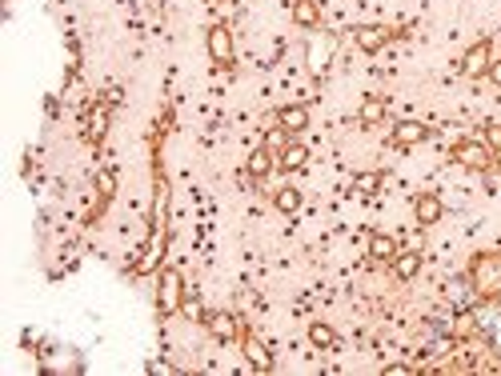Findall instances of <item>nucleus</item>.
<instances>
[{"instance_id":"0eeeda50","label":"nucleus","mask_w":501,"mask_h":376,"mask_svg":"<svg viewBox=\"0 0 501 376\" xmlns=\"http://www.w3.org/2000/svg\"><path fill=\"white\" fill-rule=\"evenodd\" d=\"M389 40H393V28H385V24H361V28H353V44L361 48L365 56L381 52Z\"/></svg>"},{"instance_id":"dca6fc26","label":"nucleus","mask_w":501,"mask_h":376,"mask_svg":"<svg viewBox=\"0 0 501 376\" xmlns=\"http://www.w3.org/2000/svg\"><path fill=\"white\" fill-rule=\"evenodd\" d=\"M309 160V148L301 140H289L281 152H277V168H285V172H297V168H305Z\"/></svg>"},{"instance_id":"ddd939ff","label":"nucleus","mask_w":501,"mask_h":376,"mask_svg":"<svg viewBox=\"0 0 501 376\" xmlns=\"http://www.w3.org/2000/svg\"><path fill=\"white\" fill-rule=\"evenodd\" d=\"M277 124H281L289 136L305 132V128H309V108H305V104H285V108L277 112Z\"/></svg>"},{"instance_id":"423d86ee","label":"nucleus","mask_w":501,"mask_h":376,"mask_svg":"<svg viewBox=\"0 0 501 376\" xmlns=\"http://www.w3.org/2000/svg\"><path fill=\"white\" fill-rule=\"evenodd\" d=\"M441 216H445V204H441L437 192H417V196H413V220H417L421 228L441 224Z\"/></svg>"},{"instance_id":"9d476101","label":"nucleus","mask_w":501,"mask_h":376,"mask_svg":"<svg viewBox=\"0 0 501 376\" xmlns=\"http://www.w3.org/2000/svg\"><path fill=\"white\" fill-rule=\"evenodd\" d=\"M241 344H245V360H249L257 372H269L273 368V352H269V344L261 340V336H253V332H245L241 336Z\"/></svg>"},{"instance_id":"4468645a","label":"nucleus","mask_w":501,"mask_h":376,"mask_svg":"<svg viewBox=\"0 0 501 376\" xmlns=\"http://www.w3.org/2000/svg\"><path fill=\"white\" fill-rule=\"evenodd\" d=\"M309 344L321 352H333L337 348V328H333L329 320H309Z\"/></svg>"},{"instance_id":"aec40b11","label":"nucleus","mask_w":501,"mask_h":376,"mask_svg":"<svg viewBox=\"0 0 501 376\" xmlns=\"http://www.w3.org/2000/svg\"><path fill=\"white\" fill-rule=\"evenodd\" d=\"M273 204H277V212L293 216V212L301 208V192L293 188V184H285V188H277V192H273Z\"/></svg>"},{"instance_id":"a878e982","label":"nucleus","mask_w":501,"mask_h":376,"mask_svg":"<svg viewBox=\"0 0 501 376\" xmlns=\"http://www.w3.org/2000/svg\"><path fill=\"white\" fill-rule=\"evenodd\" d=\"M485 76H489V84L501 88V56H493V64H489V72H485Z\"/></svg>"},{"instance_id":"cd10ccee","label":"nucleus","mask_w":501,"mask_h":376,"mask_svg":"<svg viewBox=\"0 0 501 376\" xmlns=\"http://www.w3.org/2000/svg\"><path fill=\"white\" fill-rule=\"evenodd\" d=\"M213 4H217V0H213Z\"/></svg>"},{"instance_id":"6ab92c4d","label":"nucleus","mask_w":501,"mask_h":376,"mask_svg":"<svg viewBox=\"0 0 501 376\" xmlns=\"http://www.w3.org/2000/svg\"><path fill=\"white\" fill-rule=\"evenodd\" d=\"M421 272V252H397L393 256V276L397 280H413Z\"/></svg>"},{"instance_id":"b1692460","label":"nucleus","mask_w":501,"mask_h":376,"mask_svg":"<svg viewBox=\"0 0 501 376\" xmlns=\"http://www.w3.org/2000/svg\"><path fill=\"white\" fill-rule=\"evenodd\" d=\"M97 188H101V200H109V196L117 192V176H113V172H101V176H97Z\"/></svg>"},{"instance_id":"bb28decb","label":"nucleus","mask_w":501,"mask_h":376,"mask_svg":"<svg viewBox=\"0 0 501 376\" xmlns=\"http://www.w3.org/2000/svg\"><path fill=\"white\" fill-rule=\"evenodd\" d=\"M405 372H413L409 364H385V376H405Z\"/></svg>"},{"instance_id":"412c9836","label":"nucleus","mask_w":501,"mask_h":376,"mask_svg":"<svg viewBox=\"0 0 501 376\" xmlns=\"http://www.w3.org/2000/svg\"><path fill=\"white\" fill-rule=\"evenodd\" d=\"M381 184H385V172H361L353 180V192H361V196H377Z\"/></svg>"},{"instance_id":"f257e3e1","label":"nucleus","mask_w":501,"mask_h":376,"mask_svg":"<svg viewBox=\"0 0 501 376\" xmlns=\"http://www.w3.org/2000/svg\"><path fill=\"white\" fill-rule=\"evenodd\" d=\"M469 284H473V292L481 296V300L501 296V248L473 256V264H469Z\"/></svg>"},{"instance_id":"1a4fd4ad","label":"nucleus","mask_w":501,"mask_h":376,"mask_svg":"<svg viewBox=\"0 0 501 376\" xmlns=\"http://www.w3.org/2000/svg\"><path fill=\"white\" fill-rule=\"evenodd\" d=\"M205 328H209L213 340H221V344L241 336V320H237L233 312H209V316H205Z\"/></svg>"},{"instance_id":"2eb2a0df","label":"nucleus","mask_w":501,"mask_h":376,"mask_svg":"<svg viewBox=\"0 0 501 376\" xmlns=\"http://www.w3.org/2000/svg\"><path fill=\"white\" fill-rule=\"evenodd\" d=\"M289 16L297 28H317V24H321V4H317V0H293Z\"/></svg>"},{"instance_id":"4be33fe9","label":"nucleus","mask_w":501,"mask_h":376,"mask_svg":"<svg viewBox=\"0 0 501 376\" xmlns=\"http://www.w3.org/2000/svg\"><path fill=\"white\" fill-rule=\"evenodd\" d=\"M473 332H477V320L469 316V312H465V316H457V320H453V328H449V336H453V340H465V336H473Z\"/></svg>"},{"instance_id":"f03ea898","label":"nucleus","mask_w":501,"mask_h":376,"mask_svg":"<svg viewBox=\"0 0 501 376\" xmlns=\"http://www.w3.org/2000/svg\"><path fill=\"white\" fill-rule=\"evenodd\" d=\"M185 296H189V288H185V276H181L177 268L157 272V308H161V316H177Z\"/></svg>"},{"instance_id":"a211bd4d","label":"nucleus","mask_w":501,"mask_h":376,"mask_svg":"<svg viewBox=\"0 0 501 376\" xmlns=\"http://www.w3.org/2000/svg\"><path fill=\"white\" fill-rule=\"evenodd\" d=\"M357 120H361L365 128L381 124V120H385V100H381V96H365L361 108H357Z\"/></svg>"},{"instance_id":"393cba45","label":"nucleus","mask_w":501,"mask_h":376,"mask_svg":"<svg viewBox=\"0 0 501 376\" xmlns=\"http://www.w3.org/2000/svg\"><path fill=\"white\" fill-rule=\"evenodd\" d=\"M485 144H489V148H493V152H497V156H501V124H493L489 132H485Z\"/></svg>"},{"instance_id":"9b49d317","label":"nucleus","mask_w":501,"mask_h":376,"mask_svg":"<svg viewBox=\"0 0 501 376\" xmlns=\"http://www.w3.org/2000/svg\"><path fill=\"white\" fill-rule=\"evenodd\" d=\"M397 252H401V248H397V240L389 236V232H373L369 244H365V256H369L373 264H393Z\"/></svg>"},{"instance_id":"6e6552de","label":"nucleus","mask_w":501,"mask_h":376,"mask_svg":"<svg viewBox=\"0 0 501 376\" xmlns=\"http://www.w3.org/2000/svg\"><path fill=\"white\" fill-rule=\"evenodd\" d=\"M389 140H393L397 148H417V144L429 140V124L425 120H401V124H393Z\"/></svg>"},{"instance_id":"7ed1b4c3","label":"nucleus","mask_w":501,"mask_h":376,"mask_svg":"<svg viewBox=\"0 0 501 376\" xmlns=\"http://www.w3.org/2000/svg\"><path fill=\"white\" fill-rule=\"evenodd\" d=\"M449 156H453V164L473 168V172H485V168L497 160V152H493L489 144L481 140V136H469V140H457V144H453Z\"/></svg>"},{"instance_id":"f3484780","label":"nucleus","mask_w":501,"mask_h":376,"mask_svg":"<svg viewBox=\"0 0 501 376\" xmlns=\"http://www.w3.org/2000/svg\"><path fill=\"white\" fill-rule=\"evenodd\" d=\"M109 116H113V112H109V104H93L89 120H85V132H89L93 140H101V136L109 132Z\"/></svg>"},{"instance_id":"39448f33","label":"nucleus","mask_w":501,"mask_h":376,"mask_svg":"<svg viewBox=\"0 0 501 376\" xmlns=\"http://www.w3.org/2000/svg\"><path fill=\"white\" fill-rule=\"evenodd\" d=\"M205 44H209V56L217 68H229V64H233V28H229V24H213Z\"/></svg>"},{"instance_id":"5701e85b","label":"nucleus","mask_w":501,"mask_h":376,"mask_svg":"<svg viewBox=\"0 0 501 376\" xmlns=\"http://www.w3.org/2000/svg\"><path fill=\"white\" fill-rule=\"evenodd\" d=\"M181 312H185L189 320H197V324H205V316H209V312H205V304L197 300V296H185V304H181Z\"/></svg>"},{"instance_id":"f8f14e48","label":"nucleus","mask_w":501,"mask_h":376,"mask_svg":"<svg viewBox=\"0 0 501 376\" xmlns=\"http://www.w3.org/2000/svg\"><path fill=\"white\" fill-rule=\"evenodd\" d=\"M245 168H249V176H253V180H265V176L277 168V152L269 148V144H261V148H253V152H249V160H245Z\"/></svg>"},{"instance_id":"20e7f679","label":"nucleus","mask_w":501,"mask_h":376,"mask_svg":"<svg viewBox=\"0 0 501 376\" xmlns=\"http://www.w3.org/2000/svg\"><path fill=\"white\" fill-rule=\"evenodd\" d=\"M489 64H493V40H473V44L465 48V56H461V76H469V80H477V76H485L489 72Z\"/></svg>"}]
</instances>
